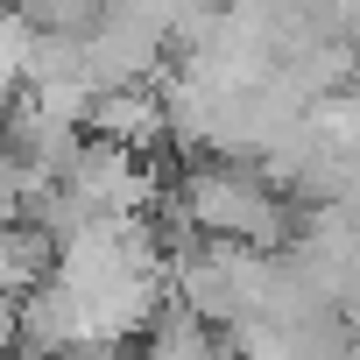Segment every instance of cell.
<instances>
[{
  "instance_id": "obj_1",
  "label": "cell",
  "mask_w": 360,
  "mask_h": 360,
  "mask_svg": "<svg viewBox=\"0 0 360 360\" xmlns=\"http://www.w3.org/2000/svg\"><path fill=\"white\" fill-rule=\"evenodd\" d=\"M22 339H29V332H22V304H8V297H0V360H8Z\"/></svg>"
}]
</instances>
